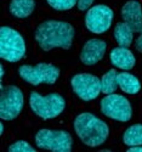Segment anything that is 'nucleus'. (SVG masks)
Returning <instances> with one entry per match:
<instances>
[{
    "instance_id": "obj_1",
    "label": "nucleus",
    "mask_w": 142,
    "mask_h": 152,
    "mask_svg": "<svg viewBox=\"0 0 142 152\" xmlns=\"http://www.w3.org/2000/svg\"><path fill=\"white\" fill-rule=\"evenodd\" d=\"M35 40L44 51H50L55 48L69 49L74 38L72 24L63 21H45L35 29Z\"/></svg>"
},
{
    "instance_id": "obj_2",
    "label": "nucleus",
    "mask_w": 142,
    "mask_h": 152,
    "mask_svg": "<svg viewBox=\"0 0 142 152\" xmlns=\"http://www.w3.org/2000/svg\"><path fill=\"white\" fill-rule=\"evenodd\" d=\"M73 126L82 142L90 147H97L102 145L107 140L109 134V128L106 122L89 112H84L76 116Z\"/></svg>"
},
{
    "instance_id": "obj_3",
    "label": "nucleus",
    "mask_w": 142,
    "mask_h": 152,
    "mask_svg": "<svg viewBox=\"0 0 142 152\" xmlns=\"http://www.w3.org/2000/svg\"><path fill=\"white\" fill-rule=\"evenodd\" d=\"M29 106L38 117L46 121L60 116L66 107V101L57 93L43 96L39 93L33 91L29 97Z\"/></svg>"
},
{
    "instance_id": "obj_4",
    "label": "nucleus",
    "mask_w": 142,
    "mask_h": 152,
    "mask_svg": "<svg viewBox=\"0 0 142 152\" xmlns=\"http://www.w3.org/2000/svg\"><path fill=\"white\" fill-rule=\"evenodd\" d=\"M25 55V43L23 37L11 27L0 29V56L7 62H18Z\"/></svg>"
},
{
    "instance_id": "obj_5",
    "label": "nucleus",
    "mask_w": 142,
    "mask_h": 152,
    "mask_svg": "<svg viewBox=\"0 0 142 152\" xmlns=\"http://www.w3.org/2000/svg\"><path fill=\"white\" fill-rule=\"evenodd\" d=\"M35 145L42 150L54 152H71L73 139L66 130L42 129L35 134Z\"/></svg>"
},
{
    "instance_id": "obj_6",
    "label": "nucleus",
    "mask_w": 142,
    "mask_h": 152,
    "mask_svg": "<svg viewBox=\"0 0 142 152\" xmlns=\"http://www.w3.org/2000/svg\"><path fill=\"white\" fill-rule=\"evenodd\" d=\"M18 74L23 80L32 85H39L43 83L52 85L60 77V69L51 63L42 62L35 66H21L18 69Z\"/></svg>"
},
{
    "instance_id": "obj_7",
    "label": "nucleus",
    "mask_w": 142,
    "mask_h": 152,
    "mask_svg": "<svg viewBox=\"0 0 142 152\" xmlns=\"http://www.w3.org/2000/svg\"><path fill=\"white\" fill-rule=\"evenodd\" d=\"M24 97L20 88L15 85H1L0 93V117L3 121H12L21 113Z\"/></svg>"
},
{
    "instance_id": "obj_8",
    "label": "nucleus",
    "mask_w": 142,
    "mask_h": 152,
    "mask_svg": "<svg viewBox=\"0 0 142 152\" xmlns=\"http://www.w3.org/2000/svg\"><path fill=\"white\" fill-rule=\"evenodd\" d=\"M101 112L106 117L118 122H127L133 116V108L129 100L114 93L106 95L101 100Z\"/></svg>"
},
{
    "instance_id": "obj_9",
    "label": "nucleus",
    "mask_w": 142,
    "mask_h": 152,
    "mask_svg": "<svg viewBox=\"0 0 142 152\" xmlns=\"http://www.w3.org/2000/svg\"><path fill=\"white\" fill-rule=\"evenodd\" d=\"M71 85L74 94L83 101H92L102 93L101 79L90 73H79L73 75Z\"/></svg>"
},
{
    "instance_id": "obj_10",
    "label": "nucleus",
    "mask_w": 142,
    "mask_h": 152,
    "mask_svg": "<svg viewBox=\"0 0 142 152\" xmlns=\"http://www.w3.org/2000/svg\"><path fill=\"white\" fill-rule=\"evenodd\" d=\"M113 10L107 5H95L91 6L85 15L86 28L95 34H102L107 32L113 22Z\"/></svg>"
},
{
    "instance_id": "obj_11",
    "label": "nucleus",
    "mask_w": 142,
    "mask_h": 152,
    "mask_svg": "<svg viewBox=\"0 0 142 152\" xmlns=\"http://www.w3.org/2000/svg\"><path fill=\"white\" fill-rule=\"evenodd\" d=\"M107 44L101 39H90L87 40L80 53V61L86 66H92L100 62L105 56Z\"/></svg>"
},
{
    "instance_id": "obj_12",
    "label": "nucleus",
    "mask_w": 142,
    "mask_h": 152,
    "mask_svg": "<svg viewBox=\"0 0 142 152\" xmlns=\"http://www.w3.org/2000/svg\"><path fill=\"white\" fill-rule=\"evenodd\" d=\"M122 17L134 32H142V9L137 1L130 0L125 3L122 7Z\"/></svg>"
},
{
    "instance_id": "obj_13",
    "label": "nucleus",
    "mask_w": 142,
    "mask_h": 152,
    "mask_svg": "<svg viewBox=\"0 0 142 152\" xmlns=\"http://www.w3.org/2000/svg\"><path fill=\"white\" fill-rule=\"evenodd\" d=\"M109 60L113 66L123 71H130L131 68H134L136 63V58L134 54L129 50V48H124V46L114 48L109 54Z\"/></svg>"
},
{
    "instance_id": "obj_14",
    "label": "nucleus",
    "mask_w": 142,
    "mask_h": 152,
    "mask_svg": "<svg viewBox=\"0 0 142 152\" xmlns=\"http://www.w3.org/2000/svg\"><path fill=\"white\" fill-rule=\"evenodd\" d=\"M117 83H118V86L122 89V91H124L125 94L135 95L141 89L140 80L135 77L134 74L129 73V72H125V71L118 73V75H117Z\"/></svg>"
},
{
    "instance_id": "obj_15",
    "label": "nucleus",
    "mask_w": 142,
    "mask_h": 152,
    "mask_svg": "<svg viewBox=\"0 0 142 152\" xmlns=\"http://www.w3.org/2000/svg\"><path fill=\"white\" fill-rule=\"evenodd\" d=\"M35 7L34 0H11L10 12L17 18H25L32 15Z\"/></svg>"
},
{
    "instance_id": "obj_16",
    "label": "nucleus",
    "mask_w": 142,
    "mask_h": 152,
    "mask_svg": "<svg viewBox=\"0 0 142 152\" xmlns=\"http://www.w3.org/2000/svg\"><path fill=\"white\" fill-rule=\"evenodd\" d=\"M114 39L119 46L129 48L134 39V31L125 22H119L114 28Z\"/></svg>"
},
{
    "instance_id": "obj_17",
    "label": "nucleus",
    "mask_w": 142,
    "mask_h": 152,
    "mask_svg": "<svg viewBox=\"0 0 142 152\" xmlns=\"http://www.w3.org/2000/svg\"><path fill=\"white\" fill-rule=\"evenodd\" d=\"M123 142L129 147L142 145V124H134L129 126L124 132Z\"/></svg>"
},
{
    "instance_id": "obj_18",
    "label": "nucleus",
    "mask_w": 142,
    "mask_h": 152,
    "mask_svg": "<svg viewBox=\"0 0 142 152\" xmlns=\"http://www.w3.org/2000/svg\"><path fill=\"white\" fill-rule=\"evenodd\" d=\"M117 71L115 69H109L102 75L101 78V90L103 94H113L118 89V83H117Z\"/></svg>"
},
{
    "instance_id": "obj_19",
    "label": "nucleus",
    "mask_w": 142,
    "mask_h": 152,
    "mask_svg": "<svg viewBox=\"0 0 142 152\" xmlns=\"http://www.w3.org/2000/svg\"><path fill=\"white\" fill-rule=\"evenodd\" d=\"M46 1L51 7L57 11L71 10L78 4V0H46Z\"/></svg>"
},
{
    "instance_id": "obj_20",
    "label": "nucleus",
    "mask_w": 142,
    "mask_h": 152,
    "mask_svg": "<svg viewBox=\"0 0 142 152\" xmlns=\"http://www.w3.org/2000/svg\"><path fill=\"white\" fill-rule=\"evenodd\" d=\"M9 152H35V148L31 146L27 141H16L9 147Z\"/></svg>"
},
{
    "instance_id": "obj_21",
    "label": "nucleus",
    "mask_w": 142,
    "mask_h": 152,
    "mask_svg": "<svg viewBox=\"0 0 142 152\" xmlns=\"http://www.w3.org/2000/svg\"><path fill=\"white\" fill-rule=\"evenodd\" d=\"M94 1H95V0H78V4H76V6H78V9L80 11H85V10L91 7Z\"/></svg>"
},
{
    "instance_id": "obj_22",
    "label": "nucleus",
    "mask_w": 142,
    "mask_h": 152,
    "mask_svg": "<svg viewBox=\"0 0 142 152\" xmlns=\"http://www.w3.org/2000/svg\"><path fill=\"white\" fill-rule=\"evenodd\" d=\"M136 49L138 50V51H141L142 53V32H141V34H140V37L136 39Z\"/></svg>"
},
{
    "instance_id": "obj_23",
    "label": "nucleus",
    "mask_w": 142,
    "mask_h": 152,
    "mask_svg": "<svg viewBox=\"0 0 142 152\" xmlns=\"http://www.w3.org/2000/svg\"><path fill=\"white\" fill-rule=\"evenodd\" d=\"M137 151H142V145H137V146L129 147V152H137Z\"/></svg>"
},
{
    "instance_id": "obj_24",
    "label": "nucleus",
    "mask_w": 142,
    "mask_h": 152,
    "mask_svg": "<svg viewBox=\"0 0 142 152\" xmlns=\"http://www.w3.org/2000/svg\"><path fill=\"white\" fill-rule=\"evenodd\" d=\"M0 129H1V130H0V134H3V133H4V124H3V123L0 124Z\"/></svg>"
},
{
    "instance_id": "obj_25",
    "label": "nucleus",
    "mask_w": 142,
    "mask_h": 152,
    "mask_svg": "<svg viewBox=\"0 0 142 152\" xmlns=\"http://www.w3.org/2000/svg\"><path fill=\"white\" fill-rule=\"evenodd\" d=\"M3 77H4V67L1 66V79H3Z\"/></svg>"
}]
</instances>
